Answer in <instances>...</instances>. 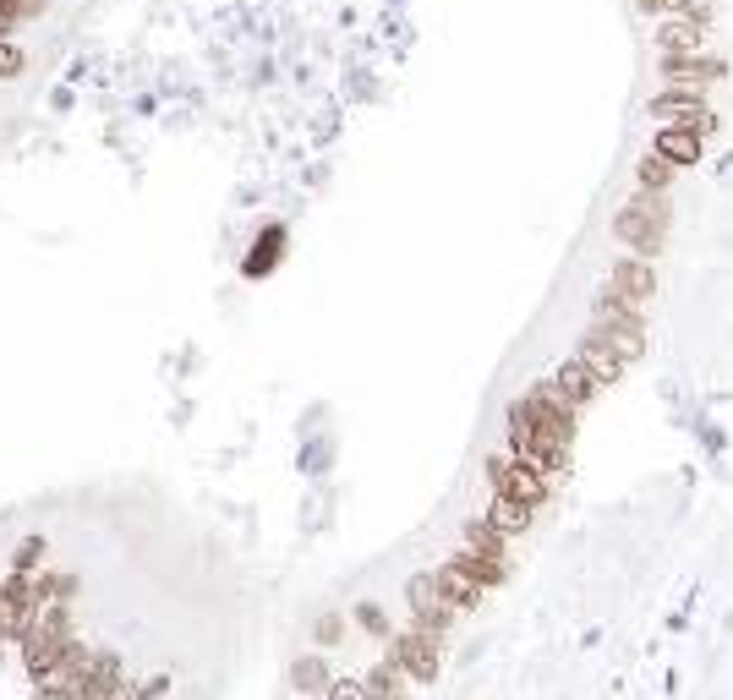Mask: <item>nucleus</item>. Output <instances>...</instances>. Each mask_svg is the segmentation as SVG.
I'll return each mask as SVG.
<instances>
[{
  "instance_id": "obj_1",
  "label": "nucleus",
  "mask_w": 733,
  "mask_h": 700,
  "mask_svg": "<svg viewBox=\"0 0 733 700\" xmlns=\"http://www.w3.org/2000/svg\"><path fill=\"white\" fill-rule=\"evenodd\" d=\"M575 443V411L553 394V383L526 389L509 405V454L526 465H537L542 476H558Z\"/></svg>"
},
{
  "instance_id": "obj_2",
  "label": "nucleus",
  "mask_w": 733,
  "mask_h": 700,
  "mask_svg": "<svg viewBox=\"0 0 733 700\" xmlns=\"http://www.w3.org/2000/svg\"><path fill=\"white\" fill-rule=\"evenodd\" d=\"M668 219H673V208H668V197H651V192H635L630 203L619 208V219H613V236L624 241V247L635 252V258H657L662 252V236H668Z\"/></svg>"
},
{
  "instance_id": "obj_3",
  "label": "nucleus",
  "mask_w": 733,
  "mask_h": 700,
  "mask_svg": "<svg viewBox=\"0 0 733 700\" xmlns=\"http://www.w3.org/2000/svg\"><path fill=\"white\" fill-rule=\"evenodd\" d=\"M487 482H493V498H509V504H526V509H542L553 498V476H542L537 465L515 460V454H493Z\"/></svg>"
},
{
  "instance_id": "obj_4",
  "label": "nucleus",
  "mask_w": 733,
  "mask_h": 700,
  "mask_svg": "<svg viewBox=\"0 0 733 700\" xmlns=\"http://www.w3.org/2000/svg\"><path fill=\"white\" fill-rule=\"evenodd\" d=\"M383 657H389L411 684H433V679H438V668H444V640L422 635V629L411 624V629H400V635H394L389 646H383Z\"/></svg>"
},
{
  "instance_id": "obj_5",
  "label": "nucleus",
  "mask_w": 733,
  "mask_h": 700,
  "mask_svg": "<svg viewBox=\"0 0 733 700\" xmlns=\"http://www.w3.org/2000/svg\"><path fill=\"white\" fill-rule=\"evenodd\" d=\"M651 115H657L662 126H690V132H701V137L717 132V110L690 88H662L657 99H651Z\"/></svg>"
},
{
  "instance_id": "obj_6",
  "label": "nucleus",
  "mask_w": 733,
  "mask_h": 700,
  "mask_svg": "<svg viewBox=\"0 0 733 700\" xmlns=\"http://www.w3.org/2000/svg\"><path fill=\"white\" fill-rule=\"evenodd\" d=\"M662 83L668 88H690L701 93L706 83H717V77H728V66L717 61V55H662Z\"/></svg>"
},
{
  "instance_id": "obj_7",
  "label": "nucleus",
  "mask_w": 733,
  "mask_h": 700,
  "mask_svg": "<svg viewBox=\"0 0 733 700\" xmlns=\"http://www.w3.org/2000/svg\"><path fill=\"white\" fill-rule=\"evenodd\" d=\"M657 44H662V55H701V44H706V11L662 17L657 22Z\"/></svg>"
},
{
  "instance_id": "obj_8",
  "label": "nucleus",
  "mask_w": 733,
  "mask_h": 700,
  "mask_svg": "<svg viewBox=\"0 0 733 700\" xmlns=\"http://www.w3.org/2000/svg\"><path fill=\"white\" fill-rule=\"evenodd\" d=\"M608 290L619 301H630V307H641V301H651V290H657V274H651L646 258H619L608 274Z\"/></svg>"
},
{
  "instance_id": "obj_9",
  "label": "nucleus",
  "mask_w": 733,
  "mask_h": 700,
  "mask_svg": "<svg viewBox=\"0 0 733 700\" xmlns=\"http://www.w3.org/2000/svg\"><path fill=\"white\" fill-rule=\"evenodd\" d=\"M597 389H602V383H597V372H591L580 356H575V361H564V367L553 372V394L569 405V411H580V405H591V400H597Z\"/></svg>"
},
{
  "instance_id": "obj_10",
  "label": "nucleus",
  "mask_w": 733,
  "mask_h": 700,
  "mask_svg": "<svg viewBox=\"0 0 733 700\" xmlns=\"http://www.w3.org/2000/svg\"><path fill=\"white\" fill-rule=\"evenodd\" d=\"M433 575H438V602H444L449 613H471V608H482V597H487V591L476 586L471 575H460L455 564H438Z\"/></svg>"
},
{
  "instance_id": "obj_11",
  "label": "nucleus",
  "mask_w": 733,
  "mask_h": 700,
  "mask_svg": "<svg viewBox=\"0 0 733 700\" xmlns=\"http://www.w3.org/2000/svg\"><path fill=\"white\" fill-rule=\"evenodd\" d=\"M651 154H662L673 170H690L695 159H701V132H690V126H657Z\"/></svg>"
},
{
  "instance_id": "obj_12",
  "label": "nucleus",
  "mask_w": 733,
  "mask_h": 700,
  "mask_svg": "<svg viewBox=\"0 0 733 700\" xmlns=\"http://www.w3.org/2000/svg\"><path fill=\"white\" fill-rule=\"evenodd\" d=\"M290 690H296V695H329L334 690L329 657H323V651H301V657L290 662Z\"/></svg>"
},
{
  "instance_id": "obj_13",
  "label": "nucleus",
  "mask_w": 733,
  "mask_h": 700,
  "mask_svg": "<svg viewBox=\"0 0 733 700\" xmlns=\"http://www.w3.org/2000/svg\"><path fill=\"white\" fill-rule=\"evenodd\" d=\"M449 564L460 569V575H471L482 591H493V586H504L509 580V558H493V553H471V547H460Z\"/></svg>"
},
{
  "instance_id": "obj_14",
  "label": "nucleus",
  "mask_w": 733,
  "mask_h": 700,
  "mask_svg": "<svg viewBox=\"0 0 733 700\" xmlns=\"http://www.w3.org/2000/svg\"><path fill=\"white\" fill-rule=\"evenodd\" d=\"M367 695L372 700H411V679H405L400 668H394L389 657H378V668H367Z\"/></svg>"
},
{
  "instance_id": "obj_15",
  "label": "nucleus",
  "mask_w": 733,
  "mask_h": 700,
  "mask_svg": "<svg viewBox=\"0 0 733 700\" xmlns=\"http://www.w3.org/2000/svg\"><path fill=\"white\" fill-rule=\"evenodd\" d=\"M460 547H471V553H493V558H509V536L498 531L487 515L465 520V542H460Z\"/></svg>"
},
{
  "instance_id": "obj_16",
  "label": "nucleus",
  "mask_w": 733,
  "mask_h": 700,
  "mask_svg": "<svg viewBox=\"0 0 733 700\" xmlns=\"http://www.w3.org/2000/svg\"><path fill=\"white\" fill-rule=\"evenodd\" d=\"M279 252H285V230L269 225V230L258 236V247H252V258H247V274H252V279H263V274H269V268L279 263Z\"/></svg>"
},
{
  "instance_id": "obj_17",
  "label": "nucleus",
  "mask_w": 733,
  "mask_h": 700,
  "mask_svg": "<svg viewBox=\"0 0 733 700\" xmlns=\"http://www.w3.org/2000/svg\"><path fill=\"white\" fill-rule=\"evenodd\" d=\"M673 175H679V170H673L662 154H646V159H641V170H635V192L662 197V192H668V181H673Z\"/></svg>"
},
{
  "instance_id": "obj_18",
  "label": "nucleus",
  "mask_w": 733,
  "mask_h": 700,
  "mask_svg": "<svg viewBox=\"0 0 733 700\" xmlns=\"http://www.w3.org/2000/svg\"><path fill=\"white\" fill-rule=\"evenodd\" d=\"M531 515H537V509H526V504H509V498H493V504H487V520H493L504 536H520V531H526V525H531Z\"/></svg>"
},
{
  "instance_id": "obj_19",
  "label": "nucleus",
  "mask_w": 733,
  "mask_h": 700,
  "mask_svg": "<svg viewBox=\"0 0 733 700\" xmlns=\"http://www.w3.org/2000/svg\"><path fill=\"white\" fill-rule=\"evenodd\" d=\"M351 618H356V629H362V635H372V640H383V646H389V640L400 635V629L389 624V613H383L378 602H356V608H351Z\"/></svg>"
},
{
  "instance_id": "obj_20",
  "label": "nucleus",
  "mask_w": 733,
  "mask_h": 700,
  "mask_svg": "<svg viewBox=\"0 0 733 700\" xmlns=\"http://www.w3.org/2000/svg\"><path fill=\"white\" fill-rule=\"evenodd\" d=\"M411 624L422 629V635H433V640H444L449 629H455V613L444 608V602H433V608H416L411 613Z\"/></svg>"
},
{
  "instance_id": "obj_21",
  "label": "nucleus",
  "mask_w": 733,
  "mask_h": 700,
  "mask_svg": "<svg viewBox=\"0 0 733 700\" xmlns=\"http://www.w3.org/2000/svg\"><path fill=\"white\" fill-rule=\"evenodd\" d=\"M433 602H438V575H411V580H405V608H433Z\"/></svg>"
},
{
  "instance_id": "obj_22",
  "label": "nucleus",
  "mask_w": 733,
  "mask_h": 700,
  "mask_svg": "<svg viewBox=\"0 0 733 700\" xmlns=\"http://www.w3.org/2000/svg\"><path fill=\"white\" fill-rule=\"evenodd\" d=\"M39 558H44V536H22V547L11 553V569L17 575H39Z\"/></svg>"
},
{
  "instance_id": "obj_23",
  "label": "nucleus",
  "mask_w": 733,
  "mask_h": 700,
  "mask_svg": "<svg viewBox=\"0 0 733 700\" xmlns=\"http://www.w3.org/2000/svg\"><path fill=\"white\" fill-rule=\"evenodd\" d=\"M340 635H345V618H340V613H323L318 624H312V640H318L323 651H329V646H340Z\"/></svg>"
},
{
  "instance_id": "obj_24",
  "label": "nucleus",
  "mask_w": 733,
  "mask_h": 700,
  "mask_svg": "<svg viewBox=\"0 0 733 700\" xmlns=\"http://www.w3.org/2000/svg\"><path fill=\"white\" fill-rule=\"evenodd\" d=\"M641 11H651V17H684V11L695 6V0H635Z\"/></svg>"
},
{
  "instance_id": "obj_25",
  "label": "nucleus",
  "mask_w": 733,
  "mask_h": 700,
  "mask_svg": "<svg viewBox=\"0 0 733 700\" xmlns=\"http://www.w3.org/2000/svg\"><path fill=\"white\" fill-rule=\"evenodd\" d=\"M323 700H372V695H367L362 679H334V690L323 695Z\"/></svg>"
},
{
  "instance_id": "obj_26",
  "label": "nucleus",
  "mask_w": 733,
  "mask_h": 700,
  "mask_svg": "<svg viewBox=\"0 0 733 700\" xmlns=\"http://www.w3.org/2000/svg\"><path fill=\"white\" fill-rule=\"evenodd\" d=\"M11 640H17V613H11L6 586H0V646H11Z\"/></svg>"
},
{
  "instance_id": "obj_27",
  "label": "nucleus",
  "mask_w": 733,
  "mask_h": 700,
  "mask_svg": "<svg viewBox=\"0 0 733 700\" xmlns=\"http://www.w3.org/2000/svg\"><path fill=\"white\" fill-rule=\"evenodd\" d=\"M22 72V50L11 39H0V77H17Z\"/></svg>"
},
{
  "instance_id": "obj_28",
  "label": "nucleus",
  "mask_w": 733,
  "mask_h": 700,
  "mask_svg": "<svg viewBox=\"0 0 733 700\" xmlns=\"http://www.w3.org/2000/svg\"><path fill=\"white\" fill-rule=\"evenodd\" d=\"M165 690H170V679L159 673V679H143V684H137V700H159Z\"/></svg>"
},
{
  "instance_id": "obj_29",
  "label": "nucleus",
  "mask_w": 733,
  "mask_h": 700,
  "mask_svg": "<svg viewBox=\"0 0 733 700\" xmlns=\"http://www.w3.org/2000/svg\"><path fill=\"white\" fill-rule=\"evenodd\" d=\"M44 6H50V0H22V11H28V17H39Z\"/></svg>"
}]
</instances>
